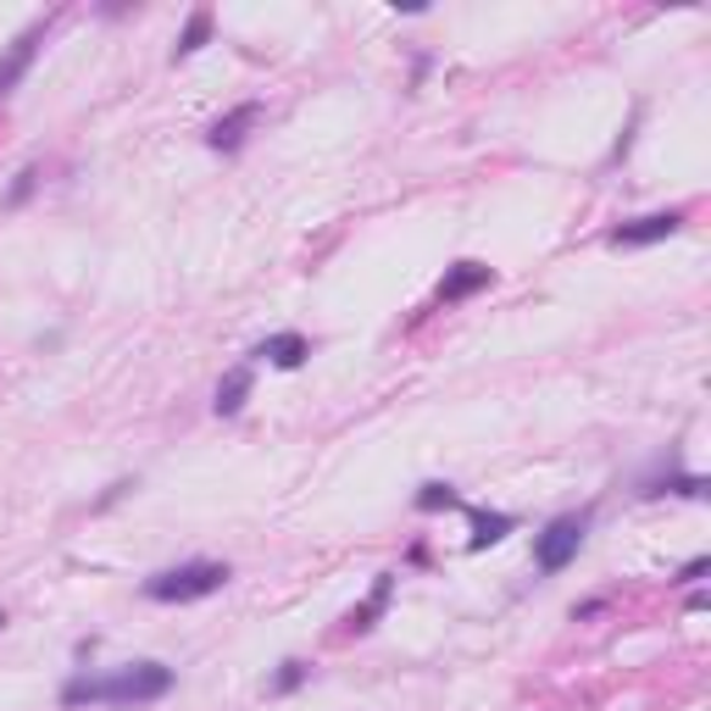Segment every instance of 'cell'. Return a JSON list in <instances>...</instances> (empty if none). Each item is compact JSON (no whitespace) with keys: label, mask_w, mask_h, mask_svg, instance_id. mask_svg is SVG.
Here are the masks:
<instances>
[{"label":"cell","mask_w":711,"mask_h":711,"mask_svg":"<svg viewBox=\"0 0 711 711\" xmlns=\"http://www.w3.org/2000/svg\"><path fill=\"white\" fill-rule=\"evenodd\" d=\"M173 695V668L162 661H128L117 673H78L62 684V706H151Z\"/></svg>","instance_id":"1"},{"label":"cell","mask_w":711,"mask_h":711,"mask_svg":"<svg viewBox=\"0 0 711 711\" xmlns=\"http://www.w3.org/2000/svg\"><path fill=\"white\" fill-rule=\"evenodd\" d=\"M228 579H233L228 561H183V567H167V573H151L139 584V595L156 600V606H189V600L217 595Z\"/></svg>","instance_id":"2"},{"label":"cell","mask_w":711,"mask_h":711,"mask_svg":"<svg viewBox=\"0 0 711 711\" xmlns=\"http://www.w3.org/2000/svg\"><path fill=\"white\" fill-rule=\"evenodd\" d=\"M584 534H589V511H567L556 523H545V534H534V567L539 573H561L584 550Z\"/></svg>","instance_id":"3"},{"label":"cell","mask_w":711,"mask_h":711,"mask_svg":"<svg viewBox=\"0 0 711 711\" xmlns=\"http://www.w3.org/2000/svg\"><path fill=\"white\" fill-rule=\"evenodd\" d=\"M684 228V212H650V217H634L623 228H611L606 233V245H618V251H639V245H661V240H673V233Z\"/></svg>","instance_id":"4"},{"label":"cell","mask_w":711,"mask_h":711,"mask_svg":"<svg viewBox=\"0 0 711 711\" xmlns=\"http://www.w3.org/2000/svg\"><path fill=\"white\" fill-rule=\"evenodd\" d=\"M39 45H45V23H34V28H23L7 51H0V101L23 84V73L34 67V56H39Z\"/></svg>","instance_id":"5"},{"label":"cell","mask_w":711,"mask_h":711,"mask_svg":"<svg viewBox=\"0 0 711 711\" xmlns=\"http://www.w3.org/2000/svg\"><path fill=\"white\" fill-rule=\"evenodd\" d=\"M262 123V101H245V106H233L228 117H217L212 128H206V145L212 151H223V156H233V151H240L245 145V134Z\"/></svg>","instance_id":"6"},{"label":"cell","mask_w":711,"mask_h":711,"mask_svg":"<svg viewBox=\"0 0 711 711\" xmlns=\"http://www.w3.org/2000/svg\"><path fill=\"white\" fill-rule=\"evenodd\" d=\"M490 267L484 262H456L445 278H440V306H456V301H467V295H479V290H490Z\"/></svg>","instance_id":"7"},{"label":"cell","mask_w":711,"mask_h":711,"mask_svg":"<svg viewBox=\"0 0 711 711\" xmlns=\"http://www.w3.org/2000/svg\"><path fill=\"white\" fill-rule=\"evenodd\" d=\"M251 356H256V361H272V367H283V372H295V367L312 356V345H306V334H272V340H262Z\"/></svg>","instance_id":"8"},{"label":"cell","mask_w":711,"mask_h":711,"mask_svg":"<svg viewBox=\"0 0 711 711\" xmlns=\"http://www.w3.org/2000/svg\"><path fill=\"white\" fill-rule=\"evenodd\" d=\"M706 479H700V472H661V479H645L639 484V495L645 500H656V495H684V500H706Z\"/></svg>","instance_id":"9"},{"label":"cell","mask_w":711,"mask_h":711,"mask_svg":"<svg viewBox=\"0 0 711 711\" xmlns=\"http://www.w3.org/2000/svg\"><path fill=\"white\" fill-rule=\"evenodd\" d=\"M245 401H251V367H228V372H223V384H217L212 411H217V417H240Z\"/></svg>","instance_id":"10"},{"label":"cell","mask_w":711,"mask_h":711,"mask_svg":"<svg viewBox=\"0 0 711 711\" xmlns=\"http://www.w3.org/2000/svg\"><path fill=\"white\" fill-rule=\"evenodd\" d=\"M390 595H395V573H384V579L372 584V595H367V600L351 611V618H345V629H351V634H367V629L390 611Z\"/></svg>","instance_id":"11"},{"label":"cell","mask_w":711,"mask_h":711,"mask_svg":"<svg viewBox=\"0 0 711 711\" xmlns=\"http://www.w3.org/2000/svg\"><path fill=\"white\" fill-rule=\"evenodd\" d=\"M467 517H472V539H467V550H490V545H500L517 523L506 511H479V506H467Z\"/></svg>","instance_id":"12"},{"label":"cell","mask_w":711,"mask_h":711,"mask_svg":"<svg viewBox=\"0 0 711 711\" xmlns=\"http://www.w3.org/2000/svg\"><path fill=\"white\" fill-rule=\"evenodd\" d=\"M206 39H212V12L201 7V12H189V23H183V34H178V45H173V62H189Z\"/></svg>","instance_id":"13"},{"label":"cell","mask_w":711,"mask_h":711,"mask_svg":"<svg viewBox=\"0 0 711 711\" xmlns=\"http://www.w3.org/2000/svg\"><path fill=\"white\" fill-rule=\"evenodd\" d=\"M456 506H461V495L450 484H422L417 490V511H456Z\"/></svg>","instance_id":"14"},{"label":"cell","mask_w":711,"mask_h":711,"mask_svg":"<svg viewBox=\"0 0 711 711\" xmlns=\"http://www.w3.org/2000/svg\"><path fill=\"white\" fill-rule=\"evenodd\" d=\"M306 673H312L306 661H283V668L272 673V684H267V689H272V695H295V689L306 684Z\"/></svg>","instance_id":"15"},{"label":"cell","mask_w":711,"mask_h":711,"mask_svg":"<svg viewBox=\"0 0 711 711\" xmlns=\"http://www.w3.org/2000/svg\"><path fill=\"white\" fill-rule=\"evenodd\" d=\"M34 183H39V167H23V173H17V183L7 189V206H23V201L34 195Z\"/></svg>","instance_id":"16"},{"label":"cell","mask_w":711,"mask_h":711,"mask_svg":"<svg viewBox=\"0 0 711 711\" xmlns=\"http://www.w3.org/2000/svg\"><path fill=\"white\" fill-rule=\"evenodd\" d=\"M606 606H611L606 595H600V600H584V606H573V623H589V618H600Z\"/></svg>","instance_id":"17"},{"label":"cell","mask_w":711,"mask_h":711,"mask_svg":"<svg viewBox=\"0 0 711 711\" xmlns=\"http://www.w3.org/2000/svg\"><path fill=\"white\" fill-rule=\"evenodd\" d=\"M706 567H711V561H706V556H695V561L684 567V573H678L673 584H700V579H706Z\"/></svg>","instance_id":"18"}]
</instances>
